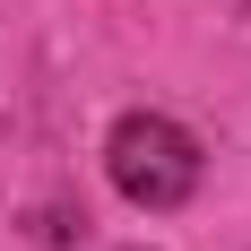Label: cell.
<instances>
[{"mask_svg":"<svg viewBox=\"0 0 251 251\" xmlns=\"http://www.w3.org/2000/svg\"><path fill=\"white\" fill-rule=\"evenodd\" d=\"M104 174L130 208H182L200 191V139L182 122H165V113H130L104 139Z\"/></svg>","mask_w":251,"mask_h":251,"instance_id":"1","label":"cell"}]
</instances>
